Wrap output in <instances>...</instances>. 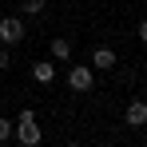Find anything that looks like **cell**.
Returning a JSON list of instances; mask_svg holds the SVG:
<instances>
[{"mask_svg":"<svg viewBox=\"0 0 147 147\" xmlns=\"http://www.w3.org/2000/svg\"><path fill=\"white\" fill-rule=\"evenodd\" d=\"M12 139H16L20 147H40L44 131H40V123H36V111H32V107H24L20 119L12 123Z\"/></svg>","mask_w":147,"mask_h":147,"instance_id":"obj_1","label":"cell"},{"mask_svg":"<svg viewBox=\"0 0 147 147\" xmlns=\"http://www.w3.org/2000/svg\"><path fill=\"white\" fill-rule=\"evenodd\" d=\"M8 68H12V52L0 48V72H8Z\"/></svg>","mask_w":147,"mask_h":147,"instance_id":"obj_10","label":"cell"},{"mask_svg":"<svg viewBox=\"0 0 147 147\" xmlns=\"http://www.w3.org/2000/svg\"><path fill=\"white\" fill-rule=\"evenodd\" d=\"M24 32L28 28L20 24V16H0V40H4V44H20Z\"/></svg>","mask_w":147,"mask_h":147,"instance_id":"obj_3","label":"cell"},{"mask_svg":"<svg viewBox=\"0 0 147 147\" xmlns=\"http://www.w3.org/2000/svg\"><path fill=\"white\" fill-rule=\"evenodd\" d=\"M68 88L80 92V96H88V92L96 88V68H92V64H72V68H68Z\"/></svg>","mask_w":147,"mask_h":147,"instance_id":"obj_2","label":"cell"},{"mask_svg":"<svg viewBox=\"0 0 147 147\" xmlns=\"http://www.w3.org/2000/svg\"><path fill=\"white\" fill-rule=\"evenodd\" d=\"M48 56L56 60V64H68V60H72V40H68V36H56L52 48H48Z\"/></svg>","mask_w":147,"mask_h":147,"instance_id":"obj_7","label":"cell"},{"mask_svg":"<svg viewBox=\"0 0 147 147\" xmlns=\"http://www.w3.org/2000/svg\"><path fill=\"white\" fill-rule=\"evenodd\" d=\"M8 139H12V119L0 115V143H8Z\"/></svg>","mask_w":147,"mask_h":147,"instance_id":"obj_9","label":"cell"},{"mask_svg":"<svg viewBox=\"0 0 147 147\" xmlns=\"http://www.w3.org/2000/svg\"><path fill=\"white\" fill-rule=\"evenodd\" d=\"M143 4H147V0H143Z\"/></svg>","mask_w":147,"mask_h":147,"instance_id":"obj_12","label":"cell"},{"mask_svg":"<svg viewBox=\"0 0 147 147\" xmlns=\"http://www.w3.org/2000/svg\"><path fill=\"white\" fill-rule=\"evenodd\" d=\"M123 123L127 127H147V99H131L123 107Z\"/></svg>","mask_w":147,"mask_h":147,"instance_id":"obj_4","label":"cell"},{"mask_svg":"<svg viewBox=\"0 0 147 147\" xmlns=\"http://www.w3.org/2000/svg\"><path fill=\"white\" fill-rule=\"evenodd\" d=\"M92 68H96V72H111V68H115V48L99 44V48L92 52Z\"/></svg>","mask_w":147,"mask_h":147,"instance_id":"obj_5","label":"cell"},{"mask_svg":"<svg viewBox=\"0 0 147 147\" xmlns=\"http://www.w3.org/2000/svg\"><path fill=\"white\" fill-rule=\"evenodd\" d=\"M32 80L36 84H56V60H36L32 64Z\"/></svg>","mask_w":147,"mask_h":147,"instance_id":"obj_6","label":"cell"},{"mask_svg":"<svg viewBox=\"0 0 147 147\" xmlns=\"http://www.w3.org/2000/svg\"><path fill=\"white\" fill-rule=\"evenodd\" d=\"M44 4H48V0H24V12H28V16H40Z\"/></svg>","mask_w":147,"mask_h":147,"instance_id":"obj_8","label":"cell"},{"mask_svg":"<svg viewBox=\"0 0 147 147\" xmlns=\"http://www.w3.org/2000/svg\"><path fill=\"white\" fill-rule=\"evenodd\" d=\"M135 36H139V44H147V16L139 20V28H135Z\"/></svg>","mask_w":147,"mask_h":147,"instance_id":"obj_11","label":"cell"}]
</instances>
